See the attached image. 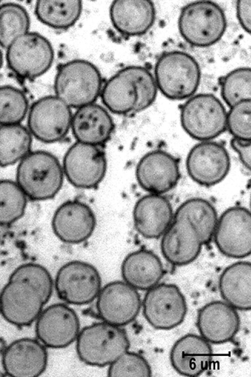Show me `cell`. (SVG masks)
<instances>
[{"label": "cell", "mask_w": 251, "mask_h": 377, "mask_svg": "<svg viewBox=\"0 0 251 377\" xmlns=\"http://www.w3.org/2000/svg\"><path fill=\"white\" fill-rule=\"evenodd\" d=\"M76 341L79 360L96 367L109 366L128 350L130 345L124 329L103 321L83 328Z\"/></svg>", "instance_id": "cell-3"}, {"label": "cell", "mask_w": 251, "mask_h": 377, "mask_svg": "<svg viewBox=\"0 0 251 377\" xmlns=\"http://www.w3.org/2000/svg\"><path fill=\"white\" fill-rule=\"evenodd\" d=\"M251 71L249 67H240L227 73L222 80L221 95L231 108L237 103L250 100Z\"/></svg>", "instance_id": "cell-35"}, {"label": "cell", "mask_w": 251, "mask_h": 377, "mask_svg": "<svg viewBox=\"0 0 251 377\" xmlns=\"http://www.w3.org/2000/svg\"><path fill=\"white\" fill-rule=\"evenodd\" d=\"M62 167L64 175L73 186L93 189L106 175L107 157L100 146L77 142L67 151Z\"/></svg>", "instance_id": "cell-10"}, {"label": "cell", "mask_w": 251, "mask_h": 377, "mask_svg": "<svg viewBox=\"0 0 251 377\" xmlns=\"http://www.w3.org/2000/svg\"><path fill=\"white\" fill-rule=\"evenodd\" d=\"M238 19L242 28L250 33L251 1H238L236 4Z\"/></svg>", "instance_id": "cell-41"}, {"label": "cell", "mask_w": 251, "mask_h": 377, "mask_svg": "<svg viewBox=\"0 0 251 377\" xmlns=\"http://www.w3.org/2000/svg\"><path fill=\"white\" fill-rule=\"evenodd\" d=\"M134 71L138 89L135 114L146 109L154 103L157 93V86L155 78L147 69L134 66Z\"/></svg>", "instance_id": "cell-39"}, {"label": "cell", "mask_w": 251, "mask_h": 377, "mask_svg": "<svg viewBox=\"0 0 251 377\" xmlns=\"http://www.w3.org/2000/svg\"><path fill=\"white\" fill-rule=\"evenodd\" d=\"M227 113L214 95L201 93L190 98L182 106L180 121L184 131L193 138L206 141L227 129Z\"/></svg>", "instance_id": "cell-6"}, {"label": "cell", "mask_w": 251, "mask_h": 377, "mask_svg": "<svg viewBox=\"0 0 251 377\" xmlns=\"http://www.w3.org/2000/svg\"><path fill=\"white\" fill-rule=\"evenodd\" d=\"M110 16L113 26L119 32L127 36H138L152 26L156 10L151 1L118 0L111 4Z\"/></svg>", "instance_id": "cell-25"}, {"label": "cell", "mask_w": 251, "mask_h": 377, "mask_svg": "<svg viewBox=\"0 0 251 377\" xmlns=\"http://www.w3.org/2000/svg\"><path fill=\"white\" fill-rule=\"evenodd\" d=\"M136 176L139 185L150 193L162 194L173 189L180 177L178 160L169 152L150 151L139 161Z\"/></svg>", "instance_id": "cell-17"}, {"label": "cell", "mask_w": 251, "mask_h": 377, "mask_svg": "<svg viewBox=\"0 0 251 377\" xmlns=\"http://www.w3.org/2000/svg\"><path fill=\"white\" fill-rule=\"evenodd\" d=\"M108 375L149 377L152 375V370L143 356L127 350L109 365Z\"/></svg>", "instance_id": "cell-37"}, {"label": "cell", "mask_w": 251, "mask_h": 377, "mask_svg": "<svg viewBox=\"0 0 251 377\" xmlns=\"http://www.w3.org/2000/svg\"><path fill=\"white\" fill-rule=\"evenodd\" d=\"M30 108L28 100L19 89L0 86V125L21 124Z\"/></svg>", "instance_id": "cell-34"}, {"label": "cell", "mask_w": 251, "mask_h": 377, "mask_svg": "<svg viewBox=\"0 0 251 377\" xmlns=\"http://www.w3.org/2000/svg\"><path fill=\"white\" fill-rule=\"evenodd\" d=\"M96 299V309L100 318L119 327L133 322L141 308L140 296L137 289L125 282L107 284L101 288Z\"/></svg>", "instance_id": "cell-13"}, {"label": "cell", "mask_w": 251, "mask_h": 377, "mask_svg": "<svg viewBox=\"0 0 251 377\" xmlns=\"http://www.w3.org/2000/svg\"><path fill=\"white\" fill-rule=\"evenodd\" d=\"M3 62H4L3 55V53H2V51L1 50V47H0V71L2 68Z\"/></svg>", "instance_id": "cell-42"}, {"label": "cell", "mask_w": 251, "mask_h": 377, "mask_svg": "<svg viewBox=\"0 0 251 377\" xmlns=\"http://www.w3.org/2000/svg\"><path fill=\"white\" fill-rule=\"evenodd\" d=\"M45 303L38 291L31 285L9 279L0 294V312L9 323L26 326L36 320Z\"/></svg>", "instance_id": "cell-15"}, {"label": "cell", "mask_w": 251, "mask_h": 377, "mask_svg": "<svg viewBox=\"0 0 251 377\" xmlns=\"http://www.w3.org/2000/svg\"><path fill=\"white\" fill-rule=\"evenodd\" d=\"M71 129L77 142L101 146L111 137L114 124L105 108L92 103L77 109Z\"/></svg>", "instance_id": "cell-24"}, {"label": "cell", "mask_w": 251, "mask_h": 377, "mask_svg": "<svg viewBox=\"0 0 251 377\" xmlns=\"http://www.w3.org/2000/svg\"><path fill=\"white\" fill-rule=\"evenodd\" d=\"M27 197L16 182L0 181V225L14 223L24 214Z\"/></svg>", "instance_id": "cell-33"}, {"label": "cell", "mask_w": 251, "mask_h": 377, "mask_svg": "<svg viewBox=\"0 0 251 377\" xmlns=\"http://www.w3.org/2000/svg\"><path fill=\"white\" fill-rule=\"evenodd\" d=\"M100 95L103 105L111 112L134 114L138 100L134 66L126 67L110 78L102 86Z\"/></svg>", "instance_id": "cell-26"}, {"label": "cell", "mask_w": 251, "mask_h": 377, "mask_svg": "<svg viewBox=\"0 0 251 377\" xmlns=\"http://www.w3.org/2000/svg\"><path fill=\"white\" fill-rule=\"evenodd\" d=\"M30 19L26 9L13 2L0 3V47L6 49L15 39L29 31Z\"/></svg>", "instance_id": "cell-32"}, {"label": "cell", "mask_w": 251, "mask_h": 377, "mask_svg": "<svg viewBox=\"0 0 251 377\" xmlns=\"http://www.w3.org/2000/svg\"><path fill=\"white\" fill-rule=\"evenodd\" d=\"M33 136L21 124L0 125V166L18 163L31 151Z\"/></svg>", "instance_id": "cell-29"}, {"label": "cell", "mask_w": 251, "mask_h": 377, "mask_svg": "<svg viewBox=\"0 0 251 377\" xmlns=\"http://www.w3.org/2000/svg\"><path fill=\"white\" fill-rule=\"evenodd\" d=\"M250 100L240 102L231 107L227 114V128L234 137L250 141Z\"/></svg>", "instance_id": "cell-38"}, {"label": "cell", "mask_w": 251, "mask_h": 377, "mask_svg": "<svg viewBox=\"0 0 251 377\" xmlns=\"http://www.w3.org/2000/svg\"><path fill=\"white\" fill-rule=\"evenodd\" d=\"M35 13L45 25L56 29H68L79 18L82 3L80 1H38Z\"/></svg>", "instance_id": "cell-30"}, {"label": "cell", "mask_w": 251, "mask_h": 377, "mask_svg": "<svg viewBox=\"0 0 251 377\" xmlns=\"http://www.w3.org/2000/svg\"><path fill=\"white\" fill-rule=\"evenodd\" d=\"M0 3H1V2H0Z\"/></svg>", "instance_id": "cell-43"}, {"label": "cell", "mask_w": 251, "mask_h": 377, "mask_svg": "<svg viewBox=\"0 0 251 377\" xmlns=\"http://www.w3.org/2000/svg\"><path fill=\"white\" fill-rule=\"evenodd\" d=\"M213 360L212 348L206 340L194 334L178 339L170 352V361L180 374L197 376L207 370Z\"/></svg>", "instance_id": "cell-22"}, {"label": "cell", "mask_w": 251, "mask_h": 377, "mask_svg": "<svg viewBox=\"0 0 251 377\" xmlns=\"http://www.w3.org/2000/svg\"><path fill=\"white\" fill-rule=\"evenodd\" d=\"M64 176L62 167L55 155L45 151H31L18 163L16 182L29 199L45 201L58 193Z\"/></svg>", "instance_id": "cell-1"}, {"label": "cell", "mask_w": 251, "mask_h": 377, "mask_svg": "<svg viewBox=\"0 0 251 377\" xmlns=\"http://www.w3.org/2000/svg\"><path fill=\"white\" fill-rule=\"evenodd\" d=\"M161 249L171 264L183 266L195 260L203 244L194 226L183 217L174 218L163 234Z\"/></svg>", "instance_id": "cell-20"}, {"label": "cell", "mask_w": 251, "mask_h": 377, "mask_svg": "<svg viewBox=\"0 0 251 377\" xmlns=\"http://www.w3.org/2000/svg\"><path fill=\"white\" fill-rule=\"evenodd\" d=\"M9 279L19 280L34 287L46 304L50 299L53 282L49 271L43 266L34 263L23 264L17 267Z\"/></svg>", "instance_id": "cell-36"}, {"label": "cell", "mask_w": 251, "mask_h": 377, "mask_svg": "<svg viewBox=\"0 0 251 377\" xmlns=\"http://www.w3.org/2000/svg\"><path fill=\"white\" fill-rule=\"evenodd\" d=\"M142 308L148 322L160 330L171 329L181 324L187 310L183 294L172 284H157L149 289Z\"/></svg>", "instance_id": "cell-11"}, {"label": "cell", "mask_w": 251, "mask_h": 377, "mask_svg": "<svg viewBox=\"0 0 251 377\" xmlns=\"http://www.w3.org/2000/svg\"><path fill=\"white\" fill-rule=\"evenodd\" d=\"M251 216L246 208L235 206L222 214L216 225L213 237L219 251L224 255L240 259L251 251Z\"/></svg>", "instance_id": "cell-12"}, {"label": "cell", "mask_w": 251, "mask_h": 377, "mask_svg": "<svg viewBox=\"0 0 251 377\" xmlns=\"http://www.w3.org/2000/svg\"><path fill=\"white\" fill-rule=\"evenodd\" d=\"M223 299L236 309L249 310L251 308V264L241 261L227 267L219 282Z\"/></svg>", "instance_id": "cell-28"}, {"label": "cell", "mask_w": 251, "mask_h": 377, "mask_svg": "<svg viewBox=\"0 0 251 377\" xmlns=\"http://www.w3.org/2000/svg\"><path fill=\"white\" fill-rule=\"evenodd\" d=\"M58 297L74 305H83L96 299L101 288V279L97 269L81 261H72L58 270L55 281Z\"/></svg>", "instance_id": "cell-9"}, {"label": "cell", "mask_w": 251, "mask_h": 377, "mask_svg": "<svg viewBox=\"0 0 251 377\" xmlns=\"http://www.w3.org/2000/svg\"><path fill=\"white\" fill-rule=\"evenodd\" d=\"M96 225L95 215L86 203L70 200L60 205L55 211L52 227L55 235L62 242L77 244L87 240Z\"/></svg>", "instance_id": "cell-18"}, {"label": "cell", "mask_w": 251, "mask_h": 377, "mask_svg": "<svg viewBox=\"0 0 251 377\" xmlns=\"http://www.w3.org/2000/svg\"><path fill=\"white\" fill-rule=\"evenodd\" d=\"M173 216L169 201L162 194L152 193L138 200L133 213L136 231L147 239L162 235L172 223Z\"/></svg>", "instance_id": "cell-23"}, {"label": "cell", "mask_w": 251, "mask_h": 377, "mask_svg": "<svg viewBox=\"0 0 251 377\" xmlns=\"http://www.w3.org/2000/svg\"><path fill=\"white\" fill-rule=\"evenodd\" d=\"M236 309L226 302L216 301L198 311L197 325L202 338L209 343L220 344L233 340L240 328Z\"/></svg>", "instance_id": "cell-21"}, {"label": "cell", "mask_w": 251, "mask_h": 377, "mask_svg": "<svg viewBox=\"0 0 251 377\" xmlns=\"http://www.w3.org/2000/svg\"><path fill=\"white\" fill-rule=\"evenodd\" d=\"M36 320V335L40 342L49 348L68 347L76 340L80 331L77 314L65 304L50 305L42 310Z\"/></svg>", "instance_id": "cell-16"}, {"label": "cell", "mask_w": 251, "mask_h": 377, "mask_svg": "<svg viewBox=\"0 0 251 377\" xmlns=\"http://www.w3.org/2000/svg\"><path fill=\"white\" fill-rule=\"evenodd\" d=\"M47 363L46 346L31 338L13 341L5 348L2 356L4 370L11 376H38L45 371Z\"/></svg>", "instance_id": "cell-19"}, {"label": "cell", "mask_w": 251, "mask_h": 377, "mask_svg": "<svg viewBox=\"0 0 251 377\" xmlns=\"http://www.w3.org/2000/svg\"><path fill=\"white\" fill-rule=\"evenodd\" d=\"M54 57V50L49 40L30 31L6 48L8 67L15 75L25 79H33L45 73L51 67Z\"/></svg>", "instance_id": "cell-7"}, {"label": "cell", "mask_w": 251, "mask_h": 377, "mask_svg": "<svg viewBox=\"0 0 251 377\" xmlns=\"http://www.w3.org/2000/svg\"><path fill=\"white\" fill-rule=\"evenodd\" d=\"M190 176L204 186H212L221 182L231 167L228 152L220 143L202 141L190 151L186 162Z\"/></svg>", "instance_id": "cell-14"}, {"label": "cell", "mask_w": 251, "mask_h": 377, "mask_svg": "<svg viewBox=\"0 0 251 377\" xmlns=\"http://www.w3.org/2000/svg\"><path fill=\"white\" fill-rule=\"evenodd\" d=\"M121 273L124 282L141 290H148L158 284L164 275L162 263L151 251L140 249L123 260Z\"/></svg>", "instance_id": "cell-27"}, {"label": "cell", "mask_w": 251, "mask_h": 377, "mask_svg": "<svg viewBox=\"0 0 251 377\" xmlns=\"http://www.w3.org/2000/svg\"><path fill=\"white\" fill-rule=\"evenodd\" d=\"M180 217L192 223L203 244L208 243L213 237L218 217L215 208L208 201L198 197L185 201L178 208L174 217Z\"/></svg>", "instance_id": "cell-31"}, {"label": "cell", "mask_w": 251, "mask_h": 377, "mask_svg": "<svg viewBox=\"0 0 251 377\" xmlns=\"http://www.w3.org/2000/svg\"><path fill=\"white\" fill-rule=\"evenodd\" d=\"M231 145L237 153L243 165L250 170V141L233 137Z\"/></svg>", "instance_id": "cell-40"}, {"label": "cell", "mask_w": 251, "mask_h": 377, "mask_svg": "<svg viewBox=\"0 0 251 377\" xmlns=\"http://www.w3.org/2000/svg\"><path fill=\"white\" fill-rule=\"evenodd\" d=\"M55 95L70 108L94 103L102 88L100 71L92 63L81 59L66 62L58 68L54 81Z\"/></svg>", "instance_id": "cell-2"}, {"label": "cell", "mask_w": 251, "mask_h": 377, "mask_svg": "<svg viewBox=\"0 0 251 377\" xmlns=\"http://www.w3.org/2000/svg\"><path fill=\"white\" fill-rule=\"evenodd\" d=\"M178 27L187 43L196 47H207L215 44L224 34L226 16L222 8L214 2L195 1L182 8Z\"/></svg>", "instance_id": "cell-5"}, {"label": "cell", "mask_w": 251, "mask_h": 377, "mask_svg": "<svg viewBox=\"0 0 251 377\" xmlns=\"http://www.w3.org/2000/svg\"><path fill=\"white\" fill-rule=\"evenodd\" d=\"M157 87L167 98L182 100L192 96L197 90L201 70L196 59L181 51H170L158 58L155 68Z\"/></svg>", "instance_id": "cell-4"}, {"label": "cell", "mask_w": 251, "mask_h": 377, "mask_svg": "<svg viewBox=\"0 0 251 377\" xmlns=\"http://www.w3.org/2000/svg\"><path fill=\"white\" fill-rule=\"evenodd\" d=\"M72 116L71 108L55 95L44 96L30 107L27 128L41 142H58L68 134Z\"/></svg>", "instance_id": "cell-8"}]
</instances>
